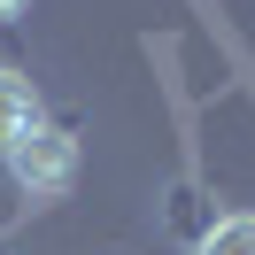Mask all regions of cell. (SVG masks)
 Wrapping results in <instances>:
<instances>
[{
  "mask_svg": "<svg viewBox=\"0 0 255 255\" xmlns=\"http://www.w3.org/2000/svg\"><path fill=\"white\" fill-rule=\"evenodd\" d=\"M31 124H39V93H31V78H23V70H0V155H8Z\"/></svg>",
  "mask_w": 255,
  "mask_h": 255,
  "instance_id": "cell-2",
  "label": "cell"
},
{
  "mask_svg": "<svg viewBox=\"0 0 255 255\" xmlns=\"http://www.w3.org/2000/svg\"><path fill=\"white\" fill-rule=\"evenodd\" d=\"M23 8H31V0H0V23H8V16H23Z\"/></svg>",
  "mask_w": 255,
  "mask_h": 255,
  "instance_id": "cell-4",
  "label": "cell"
},
{
  "mask_svg": "<svg viewBox=\"0 0 255 255\" xmlns=\"http://www.w3.org/2000/svg\"><path fill=\"white\" fill-rule=\"evenodd\" d=\"M0 162H8V178H16L31 201H54V193L78 186V139H70V131H54V124H31Z\"/></svg>",
  "mask_w": 255,
  "mask_h": 255,
  "instance_id": "cell-1",
  "label": "cell"
},
{
  "mask_svg": "<svg viewBox=\"0 0 255 255\" xmlns=\"http://www.w3.org/2000/svg\"><path fill=\"white\" fill-rule=\"evenodd\" d=\"M193 255H255V209H232V217H217L201 232V248Z\"/></svg>",
  "mask_w": 255,
  "mask_h": 255,
  "instance_id": "cell-3",
  "label": "cell"
}]
</instances>
